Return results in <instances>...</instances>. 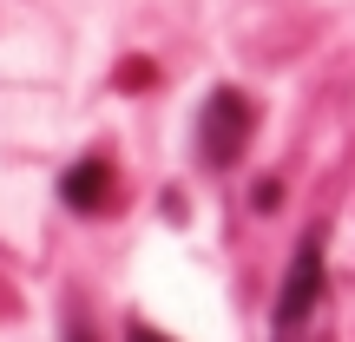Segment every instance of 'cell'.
I'll return each instance as SVG.
<instances>
[{
	"label": "cell",
	"mask_w": 355,
	"mask_h": 342,
	"mask_svg": "<svg viewBox=\"0 0 355 342\" xmlns=\"http://www.w3.org/2000/svg\"><path fill=\"white\" fill-rule=\"evenodd\" d=\"M125 342H171V336H158V330H145V323H139V330H132Z\"/></svg>",
	"instance_id": "277c9868"
},
{
	"label": "cell",
	"mask_w": 355,
	"mask_h": 342,
	"mask_svg": "<svg viewBox=\"0 0 355 342\" xmlns=\"http://www.w3.org/2000/svg\"><path fill=\"white\" fill-rule=\"evenodd\" d=\"M243 145H250V99L217 86L204 99V119H198V152H204V165H237Z\"/></svg>",
	"instance_id": "7a4b0ae2"
},
{
	"label": "cell",
	"mask_w": 355,
	"mask_h": 342,
	"mask_svg": "<svg viewBox=\"0 0 355 342\" xmlns=\"http://www.w3.org/2000/svg\"><path fill=\"white\" fill-rule=\"evenodd\" d=\"M277 342H329V283H322V230H309L290 257L277 296Z\"/></svg>",
	"instance_id": "6da1fadb"
},
{
	"label": "cell",
	"mask_w": 355,
	"mask_h": 342,
	"mask_svg": "<svg viewBox=\"0 0 355 342\" xmlns=\"http://www.w3.org/2000/svg\"><path fill=\"white\" fill-rule=\"evenodd\" d=\"M60 198L73 204V211H105V198H112V165H105V158H79V165L60 178Z\"/></svg>",
	"instance_id": "3957f363"
}]
</instances>
